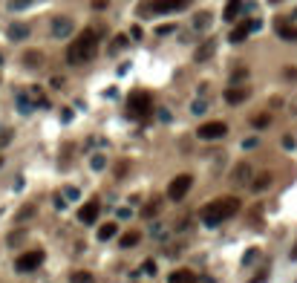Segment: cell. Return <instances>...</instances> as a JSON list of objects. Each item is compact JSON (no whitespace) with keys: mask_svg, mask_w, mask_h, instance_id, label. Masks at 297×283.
Here are the masks:
<instances>
[{"mask_svg":"<svg viewBox=\"0 0 297 283\" xmlns=\"http://www.w3.org/2000/svg\"><path fill=\"white\" fill-rule=\"evenodd\" d=\"M248 96H251V90H248V87H240V84H231V87L225 90V101H228V104H243Z\"/></svg>","mask_w":297,"mask_h":283,"instance_id":"8fae6325","label":"cell"},{"mask_svg":"<svg viewBox=\"0 0 297 283\" xmlns=\"http://www.w3.org/2000/svg\"><path fill=\"white\" fill-rule=\"evenodd\" d=\"M72 29H75L72 17H55L52 20V35L55 38H66V35H72Z\"/></svg>","mask_w":297,"mask_h":283,"instance_id":"4fadbf2b","label":"cell"},{"mask_svg":"<svg viewBox=\"0 0 297 283\" xmlns=\"http://www.w3.org/2000/svg\"><path fill=\"white\" fill-rule=\"evenodd\" d=\"M268 121H271L268 116H254V121H251V124H254L257 130H263V127H268Z\"/></svg>","mask_w":297,"mask_h":283,"instance_id":"4316f807","label":"cell"},{"mask_svg":"<svg viewBox=\"0 0 297 283\" xmlns=\"http://www.w3.org/2000/svg\"><path fill=\"white\" fill-rule=\"evenodd\" d=\"M254 29H260V20H243L240 26H234V29H231L228 41H231V44H243V41H246Z\"/></svg>","mask_w":297,"mask_h":283,"instance_id":"ba28073f","label":"cell"},{"mask_svg":"<svg viewBox=\"0 0 297 283\" xmlns=\"http://www.w3.org/2000/svg\"><path fill=\"white\" fill-rule=\"evenodd\" d=\"M191 6V0H153V3H142L139 6V12L142 15H170V12H182V9H188Z\"/></svg>","mask_w":297,"mask_h":283,"instance_id":"277c9868","label":"cell"},{"mask_svg":"<svg viewBox=\"0 0 297 283\" xmlns=\"http://www.w3.org/2000/svg\"><path fill=\"white\" fill-rule=\"evenodd\" d=\"M248 179H251V168H248L246 162H240V165L234 168V173H231V182L234 185H246Z\"/></svg>","mask_w":297,"mask_h":283,"instance_id":"9a60e30c","label":"cell"},{"mask_svg":"<svg viewBox=\"0 0 297 283\" xmlns=\"http://www.w3.org/2000/svg\"><path fill=\"white\" fill-rule=\"evenodd\" d=\"M257 257H260V251H257V249H251V251L246 254V257H243V263H254Z\"/></svg>","mask_w":297,"mask_h":283,"instance_id":"4dcf8cb0","label":"cell"},{"mask_svg":"<svg viewBox=\"0 0 297 283\" xmlns=\"http://www.w3.org/2000/svg\"><path fill=\"white\" fill-rule=\"evenodd\" d=\"M116 234H118V226H116V223H107V226H101V228H99V240L107 243V240H113Z\"/></svg>","mask_w":297,"mask_h":283,"instance_id":"ac0fdd59","label":"cell"},{"mask_svg":"<svg viewBox=\"0 0 297 283\" xmlns=\"http://www.w3.org/2000/svg\"><path fill=\"white\" fill-rule=\"evenodd\" d=\"M0 165H3V156H0Z\"/></svg>","mask_w":297,"mask_h":283,"instance_id":"74e56055","label":"cell"},{"mask_svg":"<svg viewBox=\"0 0 297 283\" xmlns=\"http://www.w3.org/2000/svg\"><path fill=\"white\" fill-rule=\"evenodd\" d=\"M0 61H3V55H0Z\"/></svg>","mask_w":297,"mask_h":283,"instance_id":"f35d334b","label":"cell"},{"mask_svg":"<svg viewBox=\"0 0 297 283\" xmlns=\"http://www.w3.org/2000/svg\"><path fill=\"white\" fill-rule=\"evenodd\" d=\"M228 133V124L225 121H205V124H199L197 136L202 142H216V139H225Z\"/></svg>","mask_w":297,"mask_h":283,"instance_id":"5b68a950","label":"cell"},{"mask_svg":"<svg viewBox=\"0 0 297 283\" xmlns=\"http://www.w3.org/2000/svg\"><path fill=\"white\" fill-rule=\"evenodd\" d=\"M214 52H216V41H214V38H208V41H202V44L197 47L194 61H197V64H205L208 58H214Z\"/></svg>","mask_w":297,"mask_h":283,"instance_id":"30bf717a","label":"cell"},{"mask_svg":"<svg viewBox=\"0 0 297 283\" xmlns=\"http://www.w3.org/2000/svg\"><path fill=\"white\" fill-rule=\"evenodd\" d=\"M127 116L136 118V121H145V118L153 116V99H150V93H145V90L133 93L130 99H127Z\"/></svg>","mask_w":297,"mask_h":283,"instance_id":"3957f363","label":"cell"},{"mask_svg":"<svg viewBox=\"0 0 297 283\" xmlns=\"http://www.w3.org/2000/svg\"><path fill=\"white\" fill-rule=\"evenodd\" d=\"M55 208H58V211H64V208H66V202H64V197H55Z\"/></svg>","mask_w":297,"mask_h":283,"instance_id":"e575fe53","label":"cell"},{"mask_svg":"<svg viewBox=\"0 0 297 283\" xmlns=\"http://www.w3.org/2000/svg\"><path fill=\"white\" fill-rule=\"evenodd\" d=\"M271 179H274L271 173H260L257 182H251V188H254V191H265V188H271Z\"/></svg>","mask_w":297,"mask_h":283,"instance_id":"ffe728a7","label":"cell"},{"mask_svg":"<svg viewBox=\"0 0 297 283\" xmlns=\"http://www.w3.org/2000/svg\"><path fill=\"white\" fill-rule=\"evenodd\" d=\"M156 211H159V200H153V205H145V211H142V214H145V217L150 220V217L156 214Z\"/></svg>","mask_w":297,"mask_h":283,"instance_id":"f546056e","label":"cell"},{"mask_svg":"<svg viewBox=\"0 0 297 283\" xmlns=\"http://www.w3.org/2000/svg\"><path fill=\"white\" fill-rule=\"evenodd\" d=\"M41 61H44V55H41V52H26V55H23V64H26V67H41Z\"/></svg>","mask_w":297,"mask_h":283,"instance_id":"7402d4cb","label":"cell"},{"mask_svg":"<svg viewBox=\"0 0 297 283\" xmlns=\"http://www.w3.org/2000/svg\"><path fill=\"white\" fill-rule=\"evenodd\" d=\"M191 185H194V176L191 173H179L176 179H170V185H167V197L173 202H179L188 191H191Z\"/></svg>","mask_w":297,"mask_h":283,"instance_id":"8992f818","label":"cell"},{"mask_svg":"<svg viewBox=\"0 0 297 283\" xmlns=\"http://www.w3.org/2000/svg\"><path fill=\"white\" fill-rule=\"evenodd\" d=\"M107 6V0H93V9H104Z\"/></svg>","mask_w":297,"mask_h":283,"instance_id":"d590c367","label":"cell"},{"mask_svg":"<svg viewBox=\"0 0 297 283\" xmlns=\"http://www.w3.org/2000/svg\"><path fill=\"white\" fill-rule=\"evenodd\" d=\"M96 55H99V32H96V29H84V32L69 44V50H66V64L81 67L87 61H93Z\"/></svg>","mask_w":297,"mask_h":283,"instance_id":"6da1fadb","label":"cell"},{"mask_svg":"<svg viewBox=\"0 0 297 283\" xmlns=\"http://www.w3.org/2000/svg\"><path fill=\"white\" fill-rule=\"evenodd\" d=\"M127 47V35H116V41H113V47H110V52L116 55V52H121Z\"/></svg>","mask_w":297,"mask_h":283,"instance_id":"603a6c76","label":"cell"},{"mask_svg":"<svg viewBox=\"0 0 297 283\" xmlns=\"http://www.w3.org/2000/svg\"><path fill=\"white\" fill-rule=\"evenodd\" d=\"M240 9H243V0H228V6H225V20H237V15H240Z\"/></svg>","mask_w":297,"mask_h":283,"instance_id":"e0dca14e","label":"cell"},{"mask_svg":"<svg viewBox=\"0 0 297 283\" xmlns=\"http://www.w3.org/2000/svg\"><path fill=\"white\" fill-rule=\"evenodd\" d=\"M139 240H142V234H139V231H127L121 240H118V246H121V249H130V246H136Z\"/></svg>","mask_w":297,"mask_h":283,"instance_id":"d6986e66","label":"cell"},{"mask_svg":"<svg viewBox=\"0 0 297 283\" xmlns=\"http://www.w3.org/2000/svg\"><path fill=\"white\" fill-rule=\"evenodd\" d=\"M191 110H194V113H205V101H194V107H191Z\"/></svg>","mask_w":297,"mask_h":283,"instance_id":"836d02e7","label":"cell"},{"mask_svg":"<svg viewBox=\"0 0 297 283\" xmlns=\"http://www.w3.org/2000/svg\"><path fill=\"white\" fill-rule=\"evenodd\" d=\"M104 165H107V159H104V156H93V168H96V170H101Z\"/></svg>","mask_w":297,"mask_h":283,"instance_id":"1f68e13d","label":"cell"},{"mask_svg":"<svg viewBox=\"0 0 297 283\" xmlns=\"http://www.w3.org/2000/svg\"><path fill=\"white\" fill-rule=\"evenodd\" d=\"M295 17H297V12H295Z\"/></svg>","mask_w":297,"mask_h":283,"instance_id":"ab89813d","label":"cell"},{"mask_svg":"<svg viewBox=\"0 0 297 283\" xmlns=\"http://www.w3.org/2000/svg\"><path fill=\"white\" fill-rule=\"evenodd\" d=\"M41 263H44V251L32 249V251H26V254H20V257H17L15 269H17V272H35Z\"/></svg>","mask_w":297,"mask_h":283,"instance_id":"52a82bcc","label":"cell"},{"mask_svg":"<svg viewBox=\"0 0 297 283\" xmlns=\"http://www.w3.org/2000/svg\"><path fill=\"white\" fill-rule=\"evenodd\" d=\"M99 214H101V202L99 200H90L81 211H78V220H81L84 226H93V223L99 220Z\"/></svg>","mask_w":297,"mask_h":283,"instance_id":"9c48e42d","label":"cell"},{"mask_svg":"<svg viewBox=\"0 0 297 283\" xmlns=\"http://www.w3.org/2000/svg\"><path fill=\"white\" fill-rule=\"evenodd\" d=\"M234 214H240V200L237 197H219L199 211V220L214 228V226H222V220H231Z\"/></svg>","mask_w":297,"mask_h":283,"instance_id":"7a4b0ae2","label":"cell"},{"mask_svg":"<svg viewBox=\"0 0 297 283\" xmlns=\"http://www.w3.org/2000/svg\"><path fill=\"white\" fill-rule=\"evenodd\" d=\"M248 283H268V269H263V272H257V275H254V278H251Z\"/></svg>","mask_w":297,"mask_h":283,"instance_id":"f1b7e54d","label":"cell"},{"mask_svg":"<svg viewBox=\"0 0 297 283\" xmlns=\"http://www.w3.org/2000/svg\"><path fill=\"white\" fill-rule=\"evenodd\" d=\"M208 23H211V15H208V12H202V15L194 17V26H197V29H205Z\"/></svg>","mask_w":297,"mask_h":283,"instance_id":"d4e9b609","label":"cell"},{"mask_svg":"<svg viewBox=\"0 0 297 283\" xmlns=\"http://www.w3.org/2000/svg\"><path fill=\"white\" fill-rule=\"evenodd\" d=\"M29 3H32V0H9V9H12V12H17V9H26Z\"/></svg>","mask_w":297,"mask_h":283,"instance_id":"83f0119b","label":"cell"},{"mask_svg":"<svg viewBox=\"0 0 297 283\" xmlns=\"http://www.w3.org/2000/svg\"><path fill=\"white\" fill-rule=\"evenodd\" d=\"M17 107H20V113H32V110H35V104L29 101L26 93H17Z\"/></svg>","mask_w":297,"mask_h":283,"instance_id":"44dd1931","label":"cell"},{"mask_svg":"<svg viewBox=\"0 0 297 283\" xmlns=\"http://www.w3.org/2000/svg\"><path fill=\"white\" fill-rule=\"evenodd\" d=\"M167 283H197V275L191 269H176V272H170Z\"/></svg>","mask_w":297,"mask_h":283,"instance_id":"5bb4252c","label":"cell"},{"mask_svg":"<svg viewBox=\"0 0 297 283\" xmlns=\"http://www.w3.org/2000/svg\"><path fill=\"white\" fill-rule=\"evenodd\" d=\"M145 275H156V263H153V260H145Z\"/></svg>","mask_w":297,"mask_h":283,"instance_id":"d6a6232c","label":"cell"},{"mask_svg":"<svg viewBox=\"0 0 297 283\" xmlns=\"http://www.w3.org/2000/svg\"><path fill=\"white\" fill-rule=\"evenodd\" d=\"M69 281L72 283H93V275H90V272H72Z\"/></svg>","mask_w":297,"mask_h":283,"instance_id":"cb8c5ba5","label":"cell"},{"mask_svg":"<svg viewBox=\"0 0 297 283\" xmlns=\"http://www.w3.org/2000/svg\"><path fill=\"white\" fill-rule=\"evenodd\" d=\"M9 38H12V41H26V38H29V26H26V23H12V26H9Z\"/></svg>","mask_w":297,"mask_h":283,"instance_id":"2e32d148","label":"cell"},{"mask_svg":"<svg viewBox=\"0 0 297 283\" xmlns=\"http://www.w3.org/2000/svg\"><path fill=\"white\" fill-rule=\"evenodd\" d=\"M274 29H277V35H280L283 41H289V44H295L297 41V26L295 23H289L286 17H280V20L274 23Z\"/></svg>","mask_w":297,"mask_h":283,"instance_id":"7c38bea8","label":"cell"},{"mask_svg":"<svg viewBox=\"0 0 297 283\" xmlns=\"http://www.w3.org/2000/svg\"><path fill=\"white\" fill-rule=\"evenodd\" d=\"M271 3H280V0H271Z\"/></svg>","mask_w":297,"mask_h":283,"instance_id":"8d00e7d4","label":"cell"},{"mask_svg":"<svg viewBox=\"0 0 297 283\" xmlns=\"http://www.w3.org/2000/svg\"><path fill=\"white\" fill-rule=\"evenodd\" d=\"M243 78H248V69L246 67H237V69H234V75H231V84H240Z\"/></svg>","mask_w":297,"mask_h":283,"instance_id":"484cf974","label":"cell"}]
</instances>
